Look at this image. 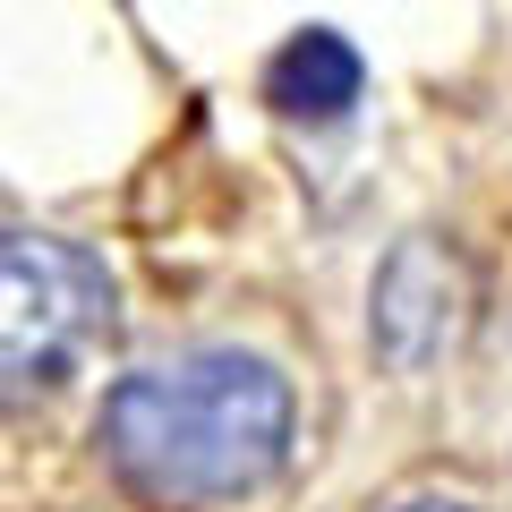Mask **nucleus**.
<instances>
[{
	"instance_id": "f257e3e1",
	"label": "nucleus",
	"mask_w": 512,
	"mask_h": 512,
	"mask_svg": "<svg viewBox=\"0 0 512 512\" xmlns=\"http://www.w3.org/2000/svg\"><path fill=\"white\" fill-rule=\"evenodd\" d=\"M291 384L256 350H188L171 367H137L103 393V444L111 478L163 512H214L248 504L291 470Z\"/></svg>"
},
{
	"instance_id": "f03ea898",
	"label": "nucleus",
	"mask_w": 512,
	"mask_h": 512,
	"mask_svg": "<svg viewBox=\"0 0 512 512\" xmlns=\"http://www.w3.org/2000/svg\"><path fill=\"white\" fill-rule=\"evenodd\" d=\"M103 325H111L103 256L52 231H0V393L60 384Z\"/></svg>"
},
{
	"instance_id": "7ed1b4c3",
	"label": "nucleus",
	"mask_w": 512,
	"mask_h": 512,
	"mask_svg": "<svg viewBox=\"0 0 512 512\" xmlns=\"http://www.w3.org/2000/svg\"><path fill=\"white\" fill-rule=\"evenodd\" d=\"M461 316H470V274H461V256L444 248V239H402V248L384 256V274H376V342L384 359H436L444 342L461 333Z\"/></svg>"
},
{
	"instance_id": "20e7f679",
	"label": "nucleus",
	"mask_w": 512,
	"mask_h": 512,
	"mask_svg": "<svg viewBox=\"0 0 512 512\" xmlns=\"http://www.w3.org/2000/svg\"><path fill=\"white\" fill-rule=\"evenodd\" d=\"M359 86H367L359 52H350L342 35H325V26L291 35L265 60V103H274L282 120H342V111L359 103Z\"/></svg>"
},
{
	"instance_id": "39448f33",
	"label": "nucleus",
	"mask_w": 512,
	"mask_h": 512,
	"mask_svg": "<svg viewBox=\"0 0 512 512\" xmlns=\"http://www.w3.org/2000/svg\"><path fill=\"white\" fill-rule=\"evenodd\" d=\"M410 512H470V504H410Z\"/></svg>"
}]
</instances>
